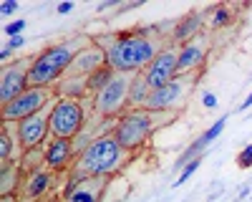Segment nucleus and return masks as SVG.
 <instances>
[{"label": "nucleus", "instance_id": "bb28decb", "mask_svg": "<svg viewBox=\"0 0 252 202\" xmlns=\"http://www.w3.org/2000/svg\"><path fill=\"white\" fill-rule=\"evenodd\" d=\"M10 157V136H8V132H3V159H8Z\"/></svg>", "mask_w": 252, "mask_h": 202}, {"label": "nucleus", "instance_id": "f257e3e1", "mask_svg": "<svg viewBox=\"0 0 252 202\" xmlns=\"http://www.w3.org/2000/svg\"><path fill=\"white\" fill-rule=\"evenodd\" d=\"M157 58V48L144 35H124L109 46L106 64L114 71H139Z\"/></svg>", "mask_w": 252, "mask_h": 202}, {"label": "nucleus", "instance_id": "a878e982", "mask_svg": "<svg viewBox=\"0 0 252 202\" xmlns=\"http://www.w3.org/2000/svg\"><path fill=\"white\" fill-rule=\"evenodd\" d=\"M15 10H18V3H15V0H5L3 8H0V13H3V15H10V13H15Z\"/></svg>", "mask_w": 252, "mask_h": 202}, {"label": "nucleus", "instance_id": "2eb2a0df", "mask_svg": "<svg viewBox=\"0 0 252 202\" xmlns=\"http://www.w3.org/2000/svg\"><path fill=\"white\" fill-rule=\"evenodd\" d=\"M224 124H227V119L222 116V119L217 121V124H212V127H209V129H207V132H204V134H202V136L197 139V144H194L192 149H189V152H187V157H189V154H197V152H202V149H204V147L209 144V141H212V139H217V136L222 134V129H224ZM187 157H184V162H187ZM197 157H199V154H197Z\"/></svg>", "mask_w": 252, "mask_h": 202}, {"label": "nucleus", "instance_id": "0eeeda50", "mask_svg": "<svg viewBox=\"0 0 252 202\" xmlns=\"http://www.w3.org/2000/svg\"><path fill=\"white\" fill-rule=\"evenodd\" d=\"M129 89H131V78L126 76H114L111 84L98 91L96 96V109L103 114V116H114L126 101H129Z\"/></svg>", "mask_w": 252, "mask_h": 202}, {"label": "nucleus", "instance_id": "5701e85b", "mask_svg": "<svg viewBox=\"0 0 252 202\" xmlns=\"http://www.w3.org/2000/svg\"><path fill=\"white\" fill-rule=\"evenodd\" d=\"M227 23H229V13H227L224 8H220V10L212 15V26H215V28H222V26H227Z\"/></svg>", "mask_w": 252, "mask_h": 202}, {"label": "nucleus", "instance_id": "412c9836", "mask_svg": "<svg viewBox=\"0 0 252 202\" xmlns=\"http://www.w3.org/2000/svg\"><path fill=\"white\" fill-rule=\"evenodd\" d=\"M15 177H18V169L10 167V165H5V169H3V197L5 195H13V179Z\"/></svg>", "mask_w": 252, "mask_h": 202}, {"label": "nucleus", "instance_id": "c756f323", "mask_svg": "<svg viewBox=\"0 0 252 202\" xmlns=\"http://www.w3.org/2000/svg\"><path fill=\"white\" fill-rule=\"evenodd\" d=\"M71 10H73V3H61V5H58V13H61V15H66V13H71Z\"/></svg>", "mask_w": 252, "mask_h": 202}, {"label": "nucleus", "instance_id": "9d476101", "mask_svg": "<svg viewBox=\"0 0 252 202\" xmlns=\"http://www.w3.org/2000/svg\"><path fill=\"white\" fill-rule=\"evenodd\" d=\"M182 94H184V78H174V81H169L166 86L154 89V91L149 94V99H146L144 106L149 109V111H164V109L174 106L177 101L182 99Z\"/></svg>", "mask_w": 252, "mask_h": 202}, {"label": "nucleus", "instance_id": "39448f33", "mask_svg": "<svg viewBox=\"0 0 252 202\" xmlns=\"http://www.w3.org/2000/svg\"><path fill=\"white\" fill-rule=\"evenodd\" d=\"M149 132H152V116L146 111H131L119 121L114 136L124 149H136L146 141Z\"/></svg>", "mask_w": 252, "mask_h": 202}, {"label": "nucleus", "instance_id": "20e7f679", "mask_svg": "<svg viewBox=\"0 0 252 202\" xmlns=\"http://www.w3.org/2000/svg\"><path fill=\"white\" fill-rule=\"evenodd\" d=\"M81 124H83V109L76 99H61L56 109L51 111V132L56 134V139H68L78 134Z\"/></svg>", "mask_w": 252, "mask_h": 202}, {"label": "nucleus", "instance_id": "f03ea898", "mask_svg": "<svg viewBox=\"0 0 252 202\" xmlns=\"http://www.w3.org/2000/svg\"><path fill=\"white\" fill-rule=\"evenodd\" d=\"M76 48H78L76 43H63V46H53V48L43 51L38 56L35 64L28 68V86L31 89H43L51 81H56L66 68H71Z\"/></svg>", "mask_w": 252, "mask_h": 202}, {"label": "nucleus", "instance_id": "6ab92c4d", "mask_svg": "<svg viewBox=\"0 0 252 202\" xmlns=\"http://www.w3.org/2000/svg\"><path fill=\"white\" fill-rule=\"evenodd\" d=\"M197 28H199V18H189V20H184V26H182V28L174 31V38H177V40H184V38L192 35Z\"/></svg>", "mask_w": 252, "mask_h": 202}, {"label": "nucleus", "instance_id": "6e6552de", "mask_svg": "<svg viewBox=\"0 0 252 202\" xmlns=\"http://www.w3.org/2000/svg\"><path fill=\"white\" fill-rule=\"evenodd\" d=\"M179 71V56L174 51H164V53H157V58L149 64V68H146V84H149V89H161L166 86L169 81H174Z\"/></svg>", "mask_w": 252, "mask_h": 202}, {"label": "nucleus", "instance_id": "473e14b6", "mask_svg": "<svg viewBox=\"0 0 252 202\" xmlns=\"http://www.w3.org/2000/svg\"><path fill=\"white\" fill-rule=\"evenodd\" d=\"M3 202H15V197H13V195H5V197H3Z\"/></svg>", "mask_w": 252, "mask_h": 202}, {"label": "nucleus", "instance_id": "dca6fc26", "mask_svg": "<svg viewBox=\"0 0 252 202\" xmlns=\"http://www.w3.org/2000/svg\"><path fill=\"white\" fill-rule=\"evenodd\" d=\"M114 68L111 66H101L96 73H91L89 76V89H94V91H103V89H106L109 84H111V78H114V73H111Z\"/></svg>", "mask_w": 252, "mask_h": 202}, {"label": "nucleus", "instance_id": "a211bd4d", "mask_svg": "<svg viewBox=\"0 0 252 202\" xmlns=\"http://www.w3.org/2000/svg\"><path fill=\"white\" fill-rule=\"evenodd\" d=\"M48 187V177L46 174H33L31 182H28V197H38V195H43Z\"/></svg>", "mask_w": 252, "mask_h": 202}, {"label": "nucleus", "instance_id": "1a4fd4ad", "mask_svg": "<svg viewBox=\"0 0 252 202\" xmlns=\"http://www.w3.org/2000/svg\"><path fill=\"white\" fill-rule=\"evenodd\" d=\"M51 129V116H43V114H35V116H28L18 124V136H20V144L26 149L31 147H38L40 141L46 139Z\"/></svg>", "mask_w": 252, "mask_h": 202}, {"label": "nucleus", "instance_id": "393cba45", "mask_svg": "<svg viewBox=\"0 0 252 202\" xmlns=\"http://www.w3.org/2000/svg\"><path fill=\"white\" fill-rule=\"evenodd\" d=\"M26 28V20H15V23H10V26H5V33L10 35V38H15V35H20V31Z\"/></svg>", "mask_w": 252, "mask_h": 202}, {"label": "nucleus", "instance_id": "c85d7f7f", "mask_svg": "<svg viewBox=\"0 0 252 202\" xmlns=\"http://www.w3.org/2000/svg\"><path fill=\"white\" fill-rule=\"evenodd\" d=\"M26 43V38L23 35H15V38H10V43H8V48H20Z\"/></svg>", "mask_w": 252, "mask_h": 202}, {"label": "nucleus", "instance_id": "ddd939ff", "mask_svg": "<svg viewBox=\"0 0 252 202\" xmlns=\"http://www.w3.org/2000/svg\"><path fill=\"white\" fill-rule=\"evenodd\" d=\"M101 61H103L101 51L89 48V51H81V53H78V58L71 64V68H73L76 73H96V71L101 68Z\"/></svg>", "mask_w": 252, "mask_h": 202}, {"label": "nucleus", "instance_id": "9b49d317", "mask_svg": "<svg viewBox=\"0 0 252 202\" xmlns=\"http://www.w3.org/2000/svg\"><path fill=\"white\" fill-rule=\"evenodd\" d=\"M28 73L23 68H5L3 73V84H0V101H3V106L15 101L20 94H26L28 89Z\"/></svg>", "mask_w": 252, "mask_h": 202}, {"label": "nucleus", "instance_id": "cd10ccee", "mask_svg": "<svg viewBox=\"0 0 252 202\" xmlns=\"http://www.w3.org/2000/svg\"><path fill=\"white\" fill-rule=\"evenodd\" d=\"M204 106L207 109H215L217 106V96L215 94H204Z\"/></svg>", "mask_w": 252, "mask_h": 202}, {"label": "nucleus", "instance_id": "7ed1b4c3", "mask_svg": "<svg viewBox=\"0 0 252 202\" xmlns=\"http://www.w3.org/2000/svg\"><path fill=\"white\" fill-rule=\"evenodd\" d=\"M121 159H124V147L116 141V136H101L83 149L78 167L83 174L98 177V174L114 172L121 165Z\"/></svg>", "mask_w": 252, "mask_h": 202}, {"label": "nucleus", "instance_id": "4468645a", "mask_svg": "<svg viewBox=\"0 0 252 202\" xmlns=\"http://www.w3.org/2000/svg\"><path fill=\"white\" fill-rule=\"evenodd\" d=\"M202 58H204V48H202L199 43H187V46L179 51V71L194 68Z\"/></svg>", "mask_w": 252, "mask_h": 202}, {"label": "nucleus", "instance_id": "4be33fe9", "mask_svg": "<svg viewBox=\"0 0 252 202\" xmlns=\"http://www.w3.org/2000/svg\"><path fill=\"white\" fill-rule=\"evenodd\" d=\"M237 165L242 167V169H247V167H252V144H247L240 154H237Z\"/></svg>", "mask_w": 252, "mask_h": 202}, {"label": "nucleus", "instance_id": "423d86ee", "mask_svg": "<svg viewBox=\"0 0 252 202\" xmlns=\"http://www.w3.org/2000/svg\"><path fill=\"white\" fill-rule=\"evenodd\" d=\"M48 101L46 89H28L26 94H20L15 101L3 106V119L5 121H23L28 116H35Z\"/></svg>", "mask_w": 252, "mask_h": 202}, {"label": "nucleus", "instance_id": "2f4dec72", "mask_svg": "<svg viewBox=\"0 0 252 202\" xmlns=\"http://www.w3.org/2000/svg\"><path fill=\"white\" fill-rule=\"evenodd\" d=\"M8 56H10V48H3V51H0V58H3V61H5Z\"/></svg>", "mask_w": 252, "mask_h": 202}, {"label": "nucleus", "instance_id": "f8f14e48", "mask_svg": "<svg viewBox=\"0 0 252 202\" xmlns=\"http://www.w3.org/2000/svg\"><path fill=\"white\" fill-rule=\"evenodd\" d=\"M68 159H71V144H68V139L51 141V147L46 152V165L53 167V169H61V167H66Z\"/></svg>", "mask_w": 252, "mask_h": 202}, {"label": "nucleus", "instance_id": "7c9ffc66", "mask_svg": "<svg viewBox=\"0 0 252 202\" xmlns=\"http://www.w3.org/2000/svg\"><path fill=\"white\" fill-rule=\"evenodd\" d=\"M250 106H252V94L247 96V101H242V106H240V109H250Z\"/></svg>", "mask_w": 252, "mask_h": 202}, {"label": "nucleus", "instance_id": "b1692460", "mask_svg": "<svg viewBox=\"0 0 252 202\" xmlns=\"http://www.w3.org/2000/svg\"><path fill=\"white\" fill-rule=\"evenodd\" d=\"M71 202H96V197L91 192H83V190H76L71 195Z\"/></svg>", "mask_w": 252, "mask_h": 202}, {"label": "nucleus", "instance_id": "f3484780", "mask_svg": "<svg viewBox=\"0 0 252 202\" xmlns=\"http://www.w3.org/2000/svg\"><path fill=\"white\" fill-rule=\"evenodd\" d=\"M152 89L146 84V78H131V89H129V101L131 104H146Z\"/></svg>", "mask_w": 252, "mask_h": 202}, {"label": "nucleus", "instance_id": "aec40b11", "mask_svg": "<svg viewBox=\"0 0 252 202\" xmlns=\"http://www.w3.org/2000/svg\"><path fill=\"white\" fill-rule=\"evenodd\" d=\"M199 162H202V157H197V159H189V165L182 169V174L177 177V182H174V187H179V185H184V182L189 179V177H192L197 169H199Z\"/></svg>", "mask_w": 252, "mask_h": 202}]
</instances>
